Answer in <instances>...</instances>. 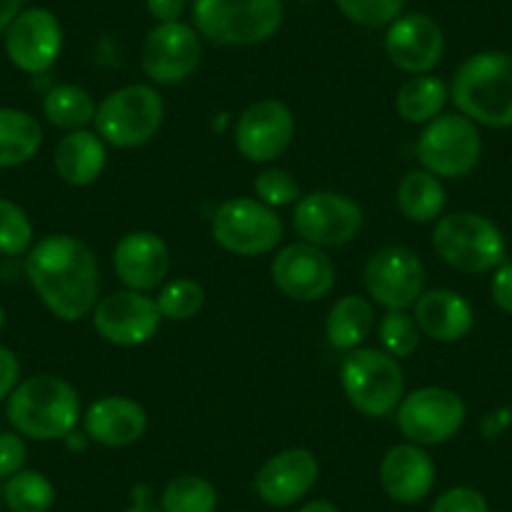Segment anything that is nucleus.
Segmentation results:
<instances>
[{
	"label": "nucleus",
	"mask_w": 512,
	"mask_h": 512,
	"mask_svg": "<svg viewBox=\"0 0 512 512\" xmlns=\"http://www.w3.org/2000/svg\"><path fill=\"white\" fill-rule=\"evenodd\" d=\"M26 279L43 307L61 322L91 317L101 294V269L86 241L48 234L26 254Z\"/></svg>",
	"instance_id": "nucleus-1"
},
{
	"label": "nucleus",
	"mask_w": 512,
	"mask_h": 512,
	"mask_svg": "<svg viewBox=\"0 0 512 512\" xmlns=\"http://www.w3.org/2000/svg\"><path fill=\"white\" fill-rule=\"evenodd\" d=\"M6 405L18 435L38 442L66 440L81 422V400L71 382L56 374H33L18 382Z\"/></svg>",
	"instance_id": "nucleus-2"
},
{
	"label": "nucleus",
	"mask_w": 512,
	"mask_h": 512,
	"mask_svg": "<svg viewBox=\"0 0 512 512\" xmlns=\"http://www.w3.org/2000/svg\"><path fill=\"white\" fill-rule=\"evenodd\" d=\"M450 101L477 126L512 128V53L480 51L467 58L452 76Z\"/></svg>",
	"instance_id": "nucleus-3"
},
{
	"label": "nucleus",
	"mask_w": 512,
	"mask_h": 512,
	"mask_svg": "<svg viewBox=\"0 0 512 512\" xmlns=\"http://www.w3.org/2000/svg\"><path fill=\"white\" fill-rule=\"evenodd\" d=\"M282 21V0H194L191 6V26L216 46H259L279 31Z\"/></svg>",
	"instance_id": "nucleus-4"
},
{
	"label": "nucleus",
	"mask_w": 512,
	"mask_h": 512,
	"mask_svg": "<svg viewBox=\"0 0 512 512\" xmlns=\"http://www.w3.org/2000/svg\"><path fill=\"white\" fill-rule=\"evenodd\" d=\"M432 249L447 267L462 274H487L507 259L500 226L477 211H452L432 229Z\"/></svg>",
	"instance_id": "nucleus-5"
},
{
	"label": "nucleus",
	"mask_w": 512,
	"mask_h": 512,
	"mask_svg": "<svg viewBox=\"0 0 512 512\" xmlns=\"http://www.w3.org/2000/svg\"><path fill=\"white\" fill-rule=\"evenodd\" d=\"M166 103L149 83H128L108 93L96 108V134L116 149H139L161 131Z\"/></svg>",
	"instance_id": "nucleus-6"
},
{
	"label": "nucleus",
	"mask_w": 512,
	"mask_h": 512,
	"mask_svg": "<svg viewBox=\"0 0 512 512\" xmlns=\"http://www.w3.org/2000/svg\"><path fill=\"white\" fill-rule=\"evenodd\" d=\"M339 379L349 405L364 417L395 415L405 397V372L400 359L377 347H357L347 352Z\"/></svg>",
	"instance_id": "nucleus-7"
},
{
	"label": "nucleus",
	"mask_w": 512,
	"mask_h": 512,
	"mask_svg": "<svg viewBox=\"0 0 512 512\" xmlns=\"http://www.w3.org/2000/svg\"><path fill=\"white\" fill-rule=\"evenodd\" d=\"M415 151L420 169L430 171L437 179H462L480 164V128L457 111L440 113L435 121L422 126Z\"/></svg>",
	"instance_id": "nucleus-8"
},
{
	"label": "nucleus",
	"mask_w": 512,
	"mask_h": 512,
	"mask_svg": "<svg viewBox=\"0 0 512 512\" xmlns=\"http://www.w3.org/2000/svg\"><path fill=\"white\" fill-rule=\"evenodd\" d=\"M211 236L224 251L249 259L272 254L284 239V224L272 206L249 196H234L211 216Z\"/></svg>",
	"instance_id": "nucleus-9"
},
{
	"label": "nucleus",
	"mask_w": 512,
	"mask_h": 512,
	"mask_svg": "<svg viewBox=\"0 0 512 512\" xmlns=\"http://www.w3.org/2000/svg\"><path fill=\"white\" fill-rule=\"evenodd\" d=\"M427 269L410 246L390 244L374 251L364 264L369 302L387 312H407L425 292Z\"/></svg>",
	"instance_id": "nucleus-10"
},
{
	"label": "nucleus",
	"mask_w": 512,
	"mask_h": 512,
	"mask_svg": "<svg viewBox=\"0 0 512 512\" xmlns=\"http://www.w3.org/2000/svg\"><path fill=\"white\" fill-rule=\"evenodd\" d=\"M395 415L405 442L432 447L450 442L462 430L467 420V405L455 390L420 387L402 397Z\"/></svg>",
	"instance_id": "nucleus-11"
},
{
	"label": "nucleus",
	"mask_w": 512,
	"mask_h": 512,
	"mask_svg": "<svg viewBox=\"0 0 512 512\" xmlns=\"http://www.w3.org/2000/svg\"><path fill=\"white\" fill-rule=\"evenodd\" d=\"M292 226L299 241L329 249L344 246L362 231V206L339 191H312L294 204Z\"/></svg>",
	"instance_id": "nucleus-12"
},
{
	"label": "nucleus",
	"mask_w": 512,
	"mask_h": 512,
	"mask_svg": "<svg viewBox=\"0 0 512 512\" xmlns=\"http://www.w3.org/2000/svg\"><path fill=\"white\" fill-rule=\"evenodd\" d=\"M297 121L279 98H262L241 111L234 128V146L249 164H272L287 154Z\"/></svg>",
	"instance_id": "nucleus-13"
},
{
	"label": "nucleus",
	"mask_w": 512,
	"mask_h": 512,
	"mask_svg": "<svg viewBox=\"0 0 512 512\" xmlns=\"http://www.w3.org/2000/svg\"><path fill=\"white\" fill-rule=\"evenodd\" d=\"M91 322L103 342L116 347H141L156 337L164 319L154 297L123 287L98 299Z\"/></svg>",
	"instance_id": "nucleus-14"
},
{
	"label": "nucleus",
	"mask_w": 512,
	"mask_h": 512,
	"mask_svg": "<svg viewBox=\"0 0 512 512\" xmlns=\"http://www.w3.org/2000/svg\"><path fill=\"white\" fill-rule=\"evenodd\" d=\"M201 36L184 21L159 23L151 28L141 48V68L156 86L186 81L201 63Z\"/></svg>",
	"instance_id": "nucleus-15"
},
{
	"label": "nucleus",
	"mask_w": 512,
	"mask_h": 512,
	"mask_svg": "<svg viewBox=\"0 0 512 512\" xmlns=\"http://www.w3.org/2000/svg\"><path fill=\"white\" fill-rule=\"evenodd\" d=\"M6 56L28 76H43L56 66L63 51V28L56 13L48 8H23L8 26Z\"/></svg>",
	"instance_id": "nucleus-16"
},
{
	"label": "nucleus",
	"mask_w": 512,
	"mask_h": 512,
	"mask_svg": "<svg viewBox=\"0 0 512 512\" xmlns=\"http://www.w3.org/2000/svg\"><path fill=\"white\" fill-rule=\"evenodd\" d=\"M272 282L294 302H319L337 284V267L324 249L307 241H294L274 254Z\"/></svg>",
	"instance_id": "nucleus-17"
},
{
	"label": "nucleus",
	"mask_w": 512,
	"mask_h": 512,
	"mask_svg": "<svg viewBox=\"0 0 512 512\" xmlns=\"http://www.w3.org/2000/svg\"><path fill=\"white\" fill-rule=\"evenodd\" d=\"M384 51L392 66L410 76H425L445 56V33L427 13H402L384 33Z\"/></svg>",
	"instance_id": "nucleus-18"
},
{
	"label": "nucleus",
	"mask_w": 512,
	"mask_h": 512,
	"mask_svg": "<svg viewBox=\"0 0 512 512\" xmlns=\"http://www.w3.org/2000/svg\"><path fill=\"white\" fill-rule=\"evenodd\" d=\"M319 480V460L307 447H289L269 457L254 477L259 500L272 507H292L312 492Z\"/></svg>",
	"instance_id": "nucleus-19"
},
{
	"label": "nucleus",
	"mask_w": 512,
	"mask_h": 512,
	"mask_svg": "<svg viewBox=\"0 0 512 512\" xmlns=\"http://www.w3.org/2000/svg\"><path fill=\"white\" fill-rule=\"evenodd\" d=\"M111 262L123 287L149 294L169 277L171 251L156 231H128L113 246Z\"/></svg>",
	"instance_id": "nucleus-20"
},
{
	"label": "nucleus",
	"mask_w": 512,
	"mask_h": 512,
	"mask_svg": "<svg viewBox=\"0 0 512 512\" xmlns=\"http://www.w3.org/2000/svg\"><path fill=\"white\" fill-rule=\"evenodd\" d=\"M437 467L430 452L412 442H400L384 452L379 462V485L384 495L400 505H417L432 492Z\"/></svg>",
	"instance_id": "nucleus-21"
},
{
	"label": "nucleus",
	"mask_w": 512,
	"mask_h": 512,
	"mask_svg": "<svg viewBox=\"0 0 512 512\" xmlns=\"http://www.w3.org/2000/svg\"><path fill=\"white\" fill-rule=\"evenodd\" d=\"M83 430L91 442L101 447H131L149 430V415L131 397L106 395L86 410Z\"/></svg>",
	"instance_id": "nucleus-22"
},
{
	"label": "nucleus",
	"mask_w": 512,
	"mask_h": 512,
	"mask_svg": "<svg viewBox=\"0 0 512 512\" xmlns=\"http://www.w3.org/2000/svg\"><path fill=\"white\" fill-rule=\"evenodd\" d=\"M417 327L422 337H430L435 342H460L475 327V312L472 304L455 289H430L422 292L412 307Z\"/></svg>",
	"instance_id": "nucleus-23"
},
{
	"label": "nucleus",
	"mask_w": 512,
	"mask_h": 512,
	"mask_svg": "<svg viewBox=\"0 0 512 512\" xmlns=\"http://www.w3.org/2000/svg\"><path fill=\"white\" fill-rule=\"evenodd\" d=\"M106 146V141L88 128L68 131L66 136H61L56 151H53V166H56V174L61 176L63 184L76 186V189L96 184L106 169Z\"/></svg>",
	"instance_id": "nucleus-24"
},
{
	"label": "nucleus",
	"mask_w": 512,
	"mask_h": 512,
	"mask_svg": "<svg viewBox=\"0 0 512 512\" xmlns=\"http://www.w3.org/2000/svg\"><path fill=\"white\" fill-rule=\"evenodd\" d=\"M374 329V307L367 297L359 294H347L337 299L327 314L324 334H327L329 347L337 352H352V349L364 347L367 337Z\"/></svg>",
	"instance_id": "nucleus-25"
},
{
	"label": "nucleus",
	"mask_w": 512,
	"mask_h": 512,
	"mask_svg": "<svg viewBox=\"0 0 512 512\" xmlns=\"http://www.w3.org/2000/svg\"><path fill=\"white\" fill-rule=\"evenodd\" d=\"M43 126L23 108L0 106V169L28 164L41 151Z\"/></svg>",
	"instance_id": "nucleus-26"
},
{
	"label": "nucleus",
	"mask_w": 512,
	"mask_h": 512,
	"mask_svg": "<svg viewBox=\"0 0 512 512\" xmlns=\"http://www.w3.org/2000/svg\"><path fill=\"white\" fill-rule=\"evenodd\" d=\"M447 191L442 186V179L425 169H415L402 176L397 186V206L402 216L412 224H430L437 221L445 211Z\"/></svg>",
	"instance_id": "nucleus-27"
},
{
	"label": "nucleus",
	"mask_w": 512,
	"mask_h": 512,
	"mask_svg": "<svg viewBox=\"0 0 512 512\" xmlns=\"http://www.w3.org/2000/svg\"><path fill=\"white\" fill-rule=\"evenodd\" d=\"M450 101V86L442 78L425 73V76H412L397 91V113L402 121L412 126H427L445 111Z\"/></svg>",
	"instance_id": "nucleus-28"
},
{
	"label": "nucleus",
	"mask_w": 512,
	"mask_h": 512,
	"mask_svg": "<svg viewBox=\"0 0 512 512\" xmlns=\"http://www.w3.org/2000/svg\"><path fill=\"white\" fill-rule=\"evenodd\" d=\"M98 103L76 83H58L43 96V116L61 131H81L96 118Z\"/></svg>",
	"instance_id": "nucleus-29"
},
{
	"label": "nucleus",
	"mask_w": 512,
	"mask_h": 512,
	"mask_svg": "<svg viewBox=\"0 0 512 512\" xmlns=\"http://www.w3.org/2000/svg\"><path fill=\"white\" fill-rule=\"evenodd\" d=\"M3 502L11 512H48L56 502V487L43 472H16L3 482Z\"/></svg>",
	"instance_id": "nucleus-30"
},
{
	"label": "nucleus",
	"mask_w": 512,
	"mask_h": 512,
	"mask_svg": "<svg viewBox=\"0 0 512 512\" xmlns=\"http://www.w3.org/2000/svg\"><path fill=\"white\" fill-rule=\"evenodd\" d=\"M159 507L161 512H216L219 492L206 477L181 475L164 487Z\"/></svg>",
	"instance_id": "nucleus-31"
},
{
	"label": "nucleus",
	"mask_w": 512,
	"mask_h": 512,
	"mask_svg": "<svg viewBox=\"0 0 512 512\" xmlns=\"http://www.w3.org/2000/svg\"><path fill=\"white\" fill-rule=\"evenodd\" d=\"M156 307L166 322H189L204 307V287L186 277L171 279L161 284L156 294Z\"/></svg>",
	"instance_id": "nucleus-32"
},
{
	"label": "nucleus",
	"mask_w": 512,
	"mask_h": 512,
	"mask_svg": "<svg viewBox=\"0 0 512 512\" xmlns=\"http://www.w3.org/2000/svg\"><path fill=\"white\" fill-rule=\"evenodd\" d=\"M36 244V231L21 204L0 196V256H26Z\"/></svg>",
	"instance_id": "nucleus-33"
},
{
	"label": "nucleus",
	"mask_w": 512,
	"mask_h": 512,
	"mask_svg": "<svg viewBox=\"0 0 512 512\" xmlns=\"http://www.w3.org/2000/svg\"><path fill=\"white\" fill-rule=\"evenodd\" d=\"M377 337L382 352L395 359L412 357L422 342V332L410 312H387L377 324Z\"/></svg>",
	"instance_id": "nucleus-34"
},
{
	"label": "nucleus",
	"mask_w": 512,
	"mask_h": 512,
	"mask_svg": "<svg viewBox=\"0 0 512 512\" xmlns=\"http://www.w3.org/2000/svg\"><path fill=\"white\" fill-rule=\"evenodd\" d=\"M347 21L362 28H384L402 16L407 0H334Z\"/></svg>",
	"instance_id": "nucleus-35"
},
{
	"label": "nucleus",
	"mask_w": 512,
	"mask_h": 512,
	"mask_svg": "<svg viewBox=\"0 0 512 512\" xmlns=\"http://www.w3.org/2000/svg\"><path fill=\"white\" fill-rule=\"evenodd\" d=\"M254 194L262 204L272 206V209H284V206H294L302 199V189L299 181L294 179L289 171L279 169V166H269V169L259 171L254 179Z\"/></svg>",
	"instance_id": "nucleus-36"
},
{
	"label": "nucleus",
	"mask_w": 512,
	"mask_h": 512,
	"mask_svg": "<svg viewBox=\"0 0 512 512\" xmlns=\"http://www.w3.org/2000/svg\"><path fill=\"white\" fill-rule=\"evenodd\" d=\"M430 512H490L487 497L470 485H457L440 492Z\"/></svg>",
	"instance_id": "nucleus-37"
},
{
	"label": "nucleus",
	"mask_w": 512,
	"mask_h": 512,
	"mask_svg": "<svg viewBox=\"0 0 512 512\" xmlns=\"http://www.w3.org/2000/svg\"><path fill=\"white\" fill-rule=\"evenodd\" d=\"M28 445L23 435L13 432H0V480H8L16 472L26 467Z\"/></svg>",
	"instance_id": "nucleus-38"
},
{
	"label": "nucleus",
	"mask_w": 512,
	"mask_h": 512,
	"mask_svg": "<svg viewBox=\"0 0 512 512\" xmlns=\"http://www.w3.org/2000/svg\"><path fill=\"white\" fill-rule=\"evenodd\" d=\"M490 297L500 312L512 314V259H505L492 269Z\"/></svg>",
	"instance_id": "nucleus-39"
},
{
	"label": "nucleus",
	"mask_w": 512,
	"mask_h": 512,
	"mask_svg": "<svg viewBox=\"0 0 512 512\" xmlns=\"http://www.w3.org/2000/svg\"><path fill=\"white\" fill-rule=\"evenodd\" d=\"M21 382V359L11 347L0 344V402L8 400Z\"/></svg>",
	"instance_id": "nucleus-40"
},
{
	"label": "nucleus",
	"mask_w": 512,
	"mask_h": 512,
	"mask_svg": "<svg viewBox=\"0 0 512 512\" xmlns=\"http://www.w3.org/2000/svg\"><path fill=\"white\" fill-rule=\"evenodd\" d=\"M146 11L156 23L181 21L186 11V0H146Z\"/></svg>",
	"instance_id": "nucleus-41"
},
{
	"label": "nucleus",
	"mask_w": 512,
	"mask_h": 512,
	"mask_svg": "<svg viewBox=\"0 0 512 512\" xmlns=\"http://www.w3.org/2000/svg\"><path fill=\"white\" fill-rule=\"evenodd\" d=\"M510 422H512V412L502 407V410L490 412V415L485 417V422H482V432H485V437H497L510 427Z\"/></svg>",
	"instance_id": "nucleus-42"
},
{
	"label": "nucleus",
	"mask_w": 512,
	"mask_h": 512,
	"mask_svg": "<svg viewBox=\"0 0 512 512\" xmlns=\"http://www.w3.org/2000/svg\"><path fill=\"white\" fill-rule=\"evenodd\" d=\"M21 11H23V0H0V36H6L8 26L16 21V16Z\"/></svg>",
	"instance_id": "nucleus-43"
},
{
	"label": "nucleus",
	"mask_w": 512,
	"mask_h": 512,
	"mask_svg": "<svg viewBox=\"0 0 512 512\" xmlns=\"http://www.w3.org/2000/svg\"><path fill=\"white\" fill-rule=\"evenodd\" d=\"M297 512H339V507L329 500H309L297 507Z\"/></svg>",
	"instance_id": "nucleus-44"
},
{
	"label": "nucleus",
	"mask_w": 512,
	"mask_h": 512,
	"mask_svg": "<svg viewBox=\"0 0 512 512\" xmlns=\"http://www.w3.org/2000/svg\"><path fill=\"white\" fill-rule=\"evenodd\" d=\"M123 512H161V507H156L154 502H131V507Z\"/></svg>",
	"instance_id": "nucleus-45"
},
{
	"label": "nucleus",
	"mask_w": 512,
	"mask_h": 512,
	"mask_svg": "<svg viewBox=\"0 0 512 512\" xmlns=\"http://www.w3.org/2000/svg\"><path fill=\"white\" fill-rule=\"evenodd\" d=\"M6 327V309H3V304H0V329Z\"/></svg>",
	"instance_id": "nucleus-46"
},
{
	"label": "nucleus",
	"mask_w": 512,
	"mask_h": 512,
	"mask_svg": "<svg viewBox=\"0 0 512 512\" xmlns=\"http://www.w3.org/2000/svg\"><path fill=\"white\" fill-rule=\"evenodd\" d=\"M0 500H3V485H0Z\"/></svg>",
	"instance_id": "nucleus-47"
}]
</instances>
